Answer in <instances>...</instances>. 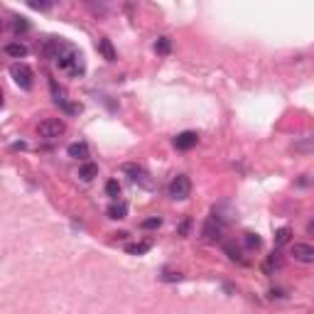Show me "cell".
Listing matches in <instances>:
<instances>
[{"label":"cell","instance_id":"cell-27","mask_svg":"<svg viewBox=\"0 0 314 314\" xmlns=\"http://www.w3.org/2000/svg\"><path fill=\"white\" fill-rule=\"evenodd\" d=\"M0 25H3V22H0Z\"/></svg>","mask_w":314,"mask_h":314},{"label":"cell","instance_id":"cell-16","mask_svg":"<svg viewBox=\"0 0 314 314\" xmlns=\"http://www.w3.org/2000/svg\"><path fill=\"white\" fill-rule=\"evenodd\" d=\"M152 248L150 240H142V243H133V246H128L126 251L130 253V255H142V253H148Z\"/></svg>","mask_w":314,"mask_h":314},{"label":"cell","instance_id":"cell-13","mask_svg":"<svg viewBox=\"0 0 314 314\" xmlns=\"http://www.w3.org/2000/svg\"><path fill=\"white\" fill-rule=\"evenodd\" d=\"M5 54L20 59V57H27V47L25 44H20V42H10V44H5Z\"/></svg>","mask_w":314,"mask_h":314},{"label":"cell","instance_id":"cell-19","mask_svg":"<svg viewBox=\"0 0 314 314\" xmlns=\"http://www.w3.org/2000/svg\"><path fill=\"white\" fill-rule=\"evenodd\" d=\"M106 194L113 201H118V197H120V184H118V179H111V182L106 184Z\"/></svg>","mask_w":314,"mask_h":314},{"label":"cell","instance_id":"cell-23","mask_svg":"<svg viewBox=\"0 0 314 314\" xmlns=\"http://www.w3.org/2000/svg\"><path fill=\"white\" fill-rule=\"evenodd\" d=\"M30 30V22L25 17H15V32H27Z\"/></svg>","mask_w":314,"mask_h":314},{"label":"cell","instance_id":"cell-2","mask_svg":"<svg viewBox=\"0 0 314 314\" xmlns=\"http://www.w3.org/2000/svg\"><path fill=\"white\" fill-rule=\"evenodd\" d=\"M64 130H66V126H64L62 118H47L37 126V135L44 140H57L64 135Z\"/></svg>","mask_w":314,"mask_h":314},{"label":"cell","instance_id":"cell-11","mask_svg":"<svg viewBox=\"0 0 314 314\" xmlns=\"http://www.w3.org/2000/svg\"><path fill=\"white\" fill-rule=\"evenodd\" d=\"M79 177L84 179V182H91L93 177H99V164L96 162H84L79 167Z\"/></svg>","mask_w":314,"mask_h":314},{"label":"cell","instance_id":"cell-21","mask_svg":"<svg viewBox=\"0 0 314 314\" xmlns=\"http://www.w3.org/2000/svg\"><path fill=\"white\" fill-rule=\"evenodd\" d=\"M140 226L142 228H160L162 226V219H160V216H152V219H145Z\"/></svg>","mask_w":314,"mask_h":314},{"label":"cell","instance_id":"cell-5","mask_svg":"<svg viewBox=\"0 0 314 314\" xmlns=\"http://www.w3.org/2000/svg\"><path fill=\"white\" fill-rule=\"evenodd\" d=\"M197 142H199V135L194 133V130H184V133H179L175 138V148L182 152L191 150V148H197Z\"/></svg>","mask_w":314,"mask_h":314},{"label":"cell","instance_id":"cell-8","mask_svg":"<svg viewBox=\"0 0 314 314\" xmlns=\"http://www.w3.org/2000/svg\"><path fill=\"white\" fill-rule=\"evenodd\" d=\"M123 172H128L133 182H140V184L150 187V182H148V172H145L140 164H123Z\"/></svg>","mask_w":314,"mask_h":314},{"label":"cell","instance_id":"cell-18","mask_svg":"<svg viewBox=\"0 0 314 314\" xmlns=\"http://www.w3.org/2000/svg\"><path fill=\"white\" fill-rule=\"evenodd\" d=\"M170 50H172V39L170 37H160L155 42V52L157 54H170Z\"/></svg>","mask_w":314,"mask_h":314},{"label":"cell","instance_id":"cell-20","mask_svg":"<svg viewBox=\"0 0 314 314\" xmlns=\"http://www.w3.org/2000/svg\"><path fill=\"white\" fill-rule=\"evenodd\" d=\"M280 265H282V260H280V255H277V253H273V255H270V258H268V263H265V273H273V268H280Z\"/></svg>","mask_w":314,"mask_h":314},{"label":"cell","instance_id":"cell-17","mask_svg":"<svg viewBox=\"0 0 314 314\" xmlns=\"http://www.w3.org/2000/svg\"><path fill=\"white\" fill-rule=\"evenodd\" d=\"M289 236H292V231H289L287 226L277 228L275 231V246L280 248V246H285V243H289Z\"/></svg>","mask_w":314,"mask_h":314},{"label":"cell","instance_id":"cell-1","mask_svg":"<svg viewBox=\"0 0 314 314\" xmlns=\"http://www.w3.org/2000/svg\"><path fill=\"white\" fill-rule=\"evenodd\" d=\"M42 52L50 57L52 62H57V66H59V69H64L66 74L81 76L84 71H86V64H84L81 52L76 50L74 44H69L66 39L47 37V39H44V44H42Z\"/></svg>","mask_w":314,"mask_h":314},{"label":"cell","instance_id":"cell-22","mask_svg":"<svg viewBox=\"0 0 314 314\" xmlns=\"http://www.w3.org/2000/svg\"><path fill=\"white\" fill-rule=\"evenodd\" d=\"M62 108L66 111V113H71V115L81 113V106H79V103H69V101H64V103H62Z\"/></svg>","mask_w":314,"mask_h":314},{"label":"cell","instance_id":"cell-24","mask_svg":"<svg viewBox=\"0 0 314 314\" xmlns=\"http://www.w3.org/2000/svg\"><path fill=\"white\" fill-rule=\"evenodd\" d=\"M30 8H35V10H50L52 5L50 3H30Z\"/></svg>","mask_w":314,"mask_h":314},{"label":"cell","instance_id":"cell-9","mask_svg":"<svg viewBox=\"0 0 314 314\" xmlns=\"http://www.w3.org/2000/svg\"><path fill=\"white\" fill-rule=\"evenodd\" d=\"M66 152H69V157H74V160H81V162H86V157H88V145H86V142H71V145L66 148Z\"/></svg>","mask_w":314,"mask_h":314},{"label":"cell","instance_id":"cell-6","mask_svg":"<svg viewBox=\"0 0 314 314\" xmlns=\"http://www.w3.org/2000/svg\"><path fill=\"white\" fill-rule=\"evenodd\" d=\"M289 253L295 255V260H300V263H314V248L309 246V243H295L292 248H289Z\"/></svg>","mask_w":314,"mask_h":314},{"label":"cell","instance_id":"cell-4","mask_svg":"<svg viewBox=\"0 0 314 314\" xmlns=\"http://www.w3.org/2000/svg\"><path fill=\"white\" fill-rule=\"evenodd\" d=\"M10 76H13V81L20 88H25V91L32 88V69H30L25 62H15L13 66H10Z\"/></svg>","mask_w":314,"mask_h":314},{"label":"cell","instance_id":"cell-15","mask_svg":"<svg viewBox=\"0 0 314 314\" xmlns=\"http://www.w3.org/2000/svg\"><path fill=\"white\" fill-rule=\"evenodd\" d=\"M224 251L228 253V258H231V260H236V263H246V260H243V255H240V248L236 246V243H231V240L224 243Z\"/></svg>","mask_w":314,"mask_h":314},{"label":"cell","instance_id":"cell-25","mask_svg":"<svg viewBox=\"0 0 314 314\" xmlns=\"http://www.w3.org/2000/svg\"><path fill=\"white\" fill-rule=\"evenodd\" d=\"M189 226H191V221H189V219H187V221H184V224H182V226H179V233H182V236H184V233H187V231H189Z\"/></svg>","mask_w":314,"mask_h":314},{"label":"cell","instance_id":"cell-14","mask_svg":"<svg viewBox=\"0 0 314 314\" xmlns=\"http://www.w3.org/2000/svg\"><path fill=\"white\" fill-rule=\"evenodd\" d=\"M243 246H246L248 251H258V248L263 246V240H260L258 233H251V231H248V233H243Z\"/></svg>","mask_w":314,"mask_h":314},{"label":"cell","instance_id":"cell-26","mask_svg":"<svg viewBox=\"0 0 314 314\" xmlns=\"http://www.w3.org/2000/svg\"><path fill=\"white\" fill-rule=\"evenodd\" d=\"M0 106H3V91H0Z\"/></svg>","mask_w":314,"mask_h":314},{"label":"cell","instance_id":"cell-10","mask_svg":"<svg viewBox=\"0 0 314 314\" xmlns=\"http://www.w3.org/2000/svg\"><path fill=\"white\" fill-rule=\"evenodd\" d=\"M106 214H108V219H115V221H118V219H126L128 216V204L126 201H113V204L106 209Z\"/></svg>","mask_w":314,"mask_h":314},{"label":"cell","instance_id":"cell-7","mask_svg":"<svg viewBox=\"0 0 314 314\" xmlns=\"http://www.w3.org/2000/svg\"><path fill=\"white\" fill-rule=\"evenodd\" d=\"M201 233H204V240H206V243H216V240L221 238V221H216L214 216H211V219L204 224V231H201Z\"/></svg>","mask_w":314,"mask_h":314},{"label":"cell","instance_id":"cell-3","mask_svg":"<svg viewBox=\"0 0 314 314\" xmlns=\"http://www.w3.org/2000/svg\"><path fill=\"white\" fill-rule=\"evenodd\" d=\"M167 191H170V197H172L175 201L189 199V194H191V179H189L187 175H177L175 179L170 182Z\"/></svg>","mask_w":314,"mask_h":314},{"label":"cell","instance_id":"cell-12","mask_svg":"<svg viewBox=\"0 0 314 314\" xmlns=\"http://www.w3.org/2000/svg\"><path fill=\"white\" fill-rule=\"evenodd\" d=\"M99 52L106 57V62H115V50L111 39H99Z\"/></svg>","mask_w":314,"mask_h":314}]
</instances>
